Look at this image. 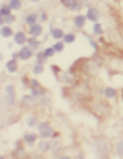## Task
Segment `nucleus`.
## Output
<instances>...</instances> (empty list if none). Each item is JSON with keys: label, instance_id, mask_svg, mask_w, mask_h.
<instances>
[{"label": "nucleus", "instance_id": "f257e3e1", "mask_svg": "<svg viewBox=\"0 0 123 159\" xmlns=\"http://www.w3.org/2000/svg\"><path fill=\"white\" fill-rule=\"evenodd\" d=\"M60 5L65 7L68 11L79 13L82 8L85 7V0H60Z\"/></svg>", "mask_w": 123, "mask_h": 159}, {"label": "nucleus", "instance_id": "f03ea898", "mask_svg": "<svg viewBox=\"0 0 123 159\" xmlns=\"http://www.w3.org/2000/svg\"><path fill=\"white\" fill-rule=\"evenodd\" d=\"M36 127H38V135H39L41 139H52L54 129H52V126H51L47 121H41V123H38Z\"/></svg>", "mask_w": 123, "mask_h": 159}, {"label": "nucleus", "instance_id": "7ed1b4c3", "mask_svg": "<svg viewBox=\"0 0 123 159\" xmlns=\"http://www.w3.org/2000/svg\"><path fill=\"white\" fill-rule=\"evenodd\" d=\"M33 52H35V51H33L29 45H22L21 49L18 51V59H19V61H29V59H32Z\"/></svg>", "mask_w": 123, "mask_h": 159}, {"label": "nucleus", "instance_id": "20e7f679", "mask_svg": "<svg viewBox=\"0 0 123 159\" xmlns=\"http://www.w3.org/2000/svg\"><path fill=\"white\" fill-rule=\"evenodd\" d=\"M85 18H87V21H90V22H98L100 18H101V13H100L98 8L88 5V7H87V11H85Z\"/></svg>", "mask_w": 123, "mask_h": 159}, {"label": "nucleus", "instance_id": "39448f33", "mask_svg": "<svg viewBox=\"0 0 123 159\" xmlns=\"http://www.w3.org/2000/svg\"><path fill=\"white\" fill-rule=\"evenodd\" d=\"M44 29H43V24L41 22H36L33 25H29V30H27V35L29 37H33V38H39L43 35Z\"/></svg>", "mask_w": 123, "mask_h": 159}, {"label": "nucleus", "instance_id": "423d86ee", "mask_svg": "<svg viewBox=\"0 0 123 159\" xmlns=\"http://www.w3.org/2000/svg\"><path fill=\"white\" fill-rule=\"evenodd\" d=\"M27 38H29V35H27L24 30H18L13 34V43L18 45V46H22L27 43Z\"/></svg>", "mask_w": 123, "mask_h": 159}, {"label": "nucleus", "instance_id": "0eeeda50", "mask_svg": "<svg viewBox=\"0 0 123 159\" xmlns=\"http://www.w3.org/2000/svg\"><path fill=\"white\" fill-rule=\"evenodd\" d=\"M85 22H87L85 15H80V13H76V16L73 18V25H74V27H76L77 30H80V29H84Z\"/></svg>", "mask_w": 123, "mask_h": 159}, {"label": "nucleus", "instance_id": "6e6552de", "mask_svg": "<svg viewBox=\"0 0 123 159\" xmlns=\"http://www.w3.org/2000/svg\"><path fill=\"white\" fill-rule=\"evenodd\" d=\"M22 105L24 107H29V108H35L36 105H38V99H35L32 94H25L22 99H21Z\"/></svg>", "mask_w": 123, "mask_h": 159}, {"label": "nucleus", "instance_id": "1a4fd4ad", "mask_svg": "<svg viewBox=\"0 0 123 159\" xmlns=\"http://www.w3.org/2000/svg\"><path fill=\"white\" fill-rule=\"evenodd\" d=\"M24 22H25V25H27V27H29V25H33V24H36V22H39V19H38V13H36V11L27 13V15L24 16Z\"/></svg>", "mask_w": 123, "mask_h": 159}, {"label": "nucleus", "instance_id": "9d476101", "mask_svg": "<svg viewBox=\"0 0 123 159\" xmlns=\"http://www.w3.org/2000/svg\"><path fill=\"white\" fill-rule=\"evenodd\" d=\"M101 94L106 97V99H109V100H112V99H117V89L115 88H112V86H107V88H104V89H101L100 91Z\"/></svg>", "mask_w": 123, "mask_h": 159}, {"label": "nucleus", "instance_id": "9b49d317", "mask_svg": "<svg viewBox=\"0 0 123 159\" xmlns=\"http://www.w3.org/2000/svg\"><path fill=\"white\" fill-rule=\"evenodd\" d=\"M30 94L35 97V99H41V97H44V96H47V91L43 88V86H36V88H30Z\"/></svg>", "mask_w": 123, "mask_h": 159}, {"label": "nucleus", "instance_id": "f8f14e48", "mask_svg": "<svg viewBox=\"0 0 123 159\" xmlns=\"http://www.w3.org/2000/svg\"><path fill=\"white\" fill-rule=\"evenodd\" d=\"M19 59H10L8 62H6V65H5V67H6V72L8 73H16L18 72V69H19V62H18Z\"/></svg>", "mask_w": 123, "mask_h": 159}, {"label": "nucleus", "instance_id": "ddd939ff", "mask_svg": "<svg viewBox=\"0 0 123 159\" xmlns=\"http://www.w3.org/2000/svg\"><path fill=\"white\" fill-rule=\"evenodd\" d=\"M49 35H51L54 40H63V35H65V32H63V29H60V27H54V25H51Z\"/></svg>", "mask_w": 123, "mask_h": 159}, {"label": "nucleus", "instance_id": "4468645a", "mask_svg": "<svg viewBox=\"0 0 123 159\" xmlns=\"http://www.w3.org/2000/svg\"><path fill=\"white\" fill-rule=\"evenodd\" d=\"M38 150H39V153H49L51 151V142H49V139H41L38 142Z\"/></svg>", "mask_w": 123, "mask_h": 159}, {"label": "nucleus", "instance_id": "2eb2a0df", "mask_svg": "<svg viewBox=\"0 0 123 159\" xmlns=\"http://www.w3.org/2000/svg\"><path fill=\"white\" fill-rule=\"evenodd\" d=\"M36 139H38V135L36 134H32V132H27V134H24V137H22L24 143L29 145V147H33V145L36 143Z\"/></svg>", "mask_w": 123, "mask_h": 159}, {"label": "nucleus", "instance_id": "dca6fc26", "mask_svg": "<svg viewBox=\"0 0 123 159\" xmlns=\"http://www.w3.org/2000/svg\"><path fill=\"white\" fill-rule=\"evenodd\" d=\"M25 45H29L33 51H38V49H41V40H38V38H33V37H29L27 38V43Z\"/></svg>", "mask_w": 123, "mask_h": 159}, {"label": "nucleus", "instance_id": "f3484780", "mask_svg": "<svg viewBox=\"0 0 123 159\" xmlns=\"http://www.w3.org/2000/svg\"><path fill=\"white\" fill-rule=\"evenodd\" d=\"M13 27L11 25H8V24H3L2 27H0V35H2L3 38H13Z\"/></svg>", "mask_w": 123, "mask_h": 159}, {"label": "nucleus", "instance_id": "a211bd4d", "mask_svg": "<svg viewBox=\"0 0 123 159\" xmlns=\"http://www.w3.org/2000/svg\"><path fill=\"white\" fill-rule=\"evenodd\" d=\"M92 32H93V35H96V37H101V35L104 34V29H103V25H101L100 21H98V22H93V29H92Z\"/></svg>", "mask_w": 123, "mask_h": 159}, {"label": "nucleus", "instance_id": "6ab92c4d", "mask_svg": "<svg viewBox=\"0 0 123 159\" xmlns=\"http://www.w3.org/2000/svg\"><path fill=\"white\" fill-rule=\"evenodd\" d=\"M38 123H39L38 121V116H35V115H29V116L25 118V124L29 126V127H35Z\"/></svg>", "mask_w": 123, "mask_h": 159}, {"label": "nucleus", "instance_id": "aec40b11", "mask_svg": "<svg viewBox=\"0 0 123 159\" xmlns=\"http://www.w3.org/2000/svg\"><path fill=\"white\" fill-rule=\"evenodd\" d=\"M35 59H36V61H35V64H43V65H44V64H46V61H47V57L43 54V49H38V51H36Z\"/></svg>", "mask_w": 123, "mask_h": 159}, {"label": "nucleus", "instance_id": "412c9836", "mask_svg": "<svg viewBox=\"0 0 123 159\" xmlns=\"http://www.w3.org/2000/svg\"><path fill=\"white\" fill-rule=\"evenodd\" d=\"M63 42H65V45H71V43H74V42H76V34H74V32H68V34H65V35H63Z\"/></svg>", "mask_w": 123, "mask_h": 159}, {"label": "nucleus", "instance_id": "4be33fe9", "mask_svg": "<svg viewBox=\"0 0 123 159\" xmlns=\"http://www.w3.org/2000/svg\"><path fill=\"white\" fill-rule=\"evenodd\" d=\"M8 5L11 7L13 11H18L22 8V0H8Z\"/></svg>", "mask_w": 123, "mask_h": 159}, {"label": "nucleus", "instance_id": "5701e85b", "mask_svg": "<svg viewBox=\"0 0 123 159\" xmlns=\"http://www.w3.org/2000/svg\"><path fill=\"white\" fill-rule=\"evenodd\" d=\"M52 48H54V51H55V52H63V49H65V42H63V40H57V42L52 45Z\"/></svg>", "mask_w": 123, "mask_h": 159}, {"label": "nucleus", "instance_id": "b1692460", "mask_svg": "<svg viewBox=\"0 0 123 159\" xmlns=\"http://www.w3.org/2000/svg\"><path fill=\"white\" fill-rule=\"evenodd\" d=\"M43 72H44V65H43V64H35V65H33V69H32V73H33V75L38 76V75H41Z\"/></svg>", "mask_w": 123, "mask_h": 159}, {"label": "nucleus", "instance_id": "393cba45", "mask_svg": "<svg viewBox=\"0 0 123 159\" xmlns=\"http://www.w3.org/2000/svg\"><path fill=\"white\" fill-rule=\"evenodd\" d=\"M10 13H13V10H11V7L8 3L0 5V15H2V16H6V15H10Z\"/></svg>", "mask_w": 123, "mask_h": 159}, {"label": "nucleus", "instance_id": "a878e982", "mask_svg": "<svg viewBox=\"0 0 123 159\" xmlns=\"http://www.w3.org/2000/svg\"><path fill=\"white\" fill-rule=\"evenodd\" d=\"M115 154L118 157H123V139L120 142H117V145H115Z\"/></svg>", "mask_w": 123, "mask_h": 159}, {"label": "nucleus", "instance_id": "bb28decb", "mask_svg": "<svg viewBox=\"0 0 123 159\" xmlns=\"http://www.w3.org/2000/svg\"><path fill=\"white\" fill-rule=\"evenodd\" d=\"M3 21H5V24H8V25H11V24H14L16 22V16L13 15V13H10V15H6V16H3Z\"/></svg>", "mask_w": 123, "mask_h": 159}, {"label": "nucleus", "instance_id": "cd10ccee", "mask_svg": "<svg viewBox=\"0 0 123 159\" xmlns=\"http://www.w3.org/2000/svg\"><path fill=\"white\" fill-rule=\"evenodd\" d=\"M43 54L49 59V57H52L54 54H55V51H54V48H52V46H49V48H44V49H43Z\"/></svg>", "mask_w": 123, "mask_h": 159}, {"label": "nucleus", "instance_id": "c85d7f7f", "mask_svg": "<svg viewBox=\"0 0 123 159\" xmlns=\"http://www.w3.org/2000/svg\"><path fill=\"white\" fill-rule=\"evenodd\" d=\"M38 19H39V22H46V21H47V13H46L44 10H41V11L38 13Z\"/></svg>", "mask_w": 123, "mask_h": 159}, {"label": "nucleus", "instance_id": "c756f323", "mask_svg": "<svg viewBox=\"0 0 123 159\" xmlns=\"http://www.w3.org/2000/svg\"><path fill=\"white\" fill-rule=\"evenodd\" d=\"M85 38L88 40V43L92 45V48H93L95 51H98V49H100V48H98V43H96V42H95V40H93V38H92L90 35H85Z\"/></svg>", "mask_w": 123, "mask_h": 159}, {"label": "nucleus", "instance_id": "7c9ffc66", "mask_svg": "<svg viewBox=\"0 0 123 159\" xmlns=\"http://www.w3.org/2000/svg\"><path fill=\"white\" fill-rule=\"evenodd\" d=\"M5 94H6V96H8V94H16L14 86H13V84H6V86H5Z\"/></svg>", "mask_w": 123, "mask_h": 159}, {"label": "nucleus", "instance_id": "2f4dec72", "mask_svg": "<svg viewBox=\"0 0 123 159\" xmlns=\"http://www.w3.org/2000/svg\"><path fill=\"white\" fill-rule=\"evenodd\" d=\"M6 102H8V105H16V94H8Z\"/></svg>", "mask_w": 123, "mask_h": 159}, {"label": "nucleus", "instance_id": "473e14b6", "mask_svg": "<svg viewBox=\"0 0 123 159\" xmlns=\"http://www.w3.org/2000/svg\"><path fill=\"white\" fill-rule=\"evenodd\" d=\"M13 156H25V151H24V148L18 147V148H16V151L13 153Z\"/></svg>", "mask_w": 123, "mask_h": 159}, {"label": "nucleus", "instance_id": "72a5a7b5", "mask_svg": "<svg viewBox=\"0 0 123 159\" xmlns=\"http://www.w3.org/2000/svg\"><path fill=\"white\" fill-rule=\"evenodd\" d=\"M51 69H52V70H54V72H55V73H54V75H55V76H57V78H59V73H60V69H59V67H57V65H52V67H51Z\"/></svg>", "mask_w": 123, "mask_h": 159}, {"label": "nucleus", "instance_id": "f704fd0d", "mask_svg": "<svg viewBox=\"0 0 123 159\" xmlns=\"http://www.w3.org/2000/svg\"><path fill=\"white\" fill-rule=\"evenodd\" d=\"M5 24V21H3V16L2 15H0V27H2V25Z\"/></svg>", "mask_w": 123, "mask_h": 159}, {"label": "nucleus", "instance_id": "c9c22d12", "mask_svg": "<svg viewBox=\"0 0 123 159\" xmlns=\"http://www.w3.org/2000/svg\"><path fill=\"white\" fill-rule=\"evenodd\" d=\"M29 2H32V3H38L39 0H29Z\"/></svg>", "mask_w": 123, "mask_h": 159}, {"label": "nucleus", "instance_id": "e433bc0d", "mask_svg": "<svg viewBox=\"0 0 123 159\" xmlns=\"http://www.w3.org/2000/svg\"><path fill=\"white\" fill-rule=\"evenodd\" d=\"M121 99H123V94H121Z\"/></svg>", "mask_w": 123, "mask_h": 159}]
</instances>
